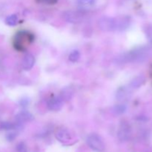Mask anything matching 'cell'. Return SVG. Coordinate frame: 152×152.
<instances>
[{
    "label": "cell",
    "instance_id": "cell-12",
    "mask_svg": "<svg viewBox=\"0 0 152 152\" xmlns=\"http://www.w3.org/2000/svg\"><path fill=\"white\" fill-rule=\"evenodd\" d=\"M145 77L142 75H139L132 80V82L130 83V86L131 87L134 88H138L140 86H142L145 83Z\"/></svg>",
    "mask_w": 152,
    "mask_h": 152
},
{
    "label": "cell",
    "instance_id": "cell-17",
    "mask_svg": "<svg viewBox=\"0 0 152 152\" xmlns=\"http://www.w3.org/2000/svg\"><path fill=\"white\" fill-rule=\"evenodd\" d=\"M16 128V125L13 123H9V122H4L1 124V129L3 130H13Z\"/></svg>",
    "mask_w": 152,
    "mask_h": 152
},
{
    "label": "cell",
    "instance_id": "cell-3",
    "mask_svg": "<svg viewBox=\"0 0 152 152\" xmlns=\"http://www.w3.org/2000/svg\"><path fill=\"white\" fill-rule=\"evenodd\" d=\"M149 50L146 48L136 49L125 55L122 59L125 62H142L148 57Z\"/></svg>",
    "mask_w": 152,
    "mask_h": 152
},
{
    "label": "cell",
    "instance_id": "cell-20",
    "mask_svg": "<svg viewBox=\"0 0 152 152\" xmlns=\"http://www.w3.org/2000/svg\"><path fill=\"white\" fill-rule=\"evenodd\" d=\"M145 33H146V36L148 38L149 41H151L152 43V26H148L145 29Z\"/></svg>",
    "mask_w": 152,
    "mask_h": 152
},
{
    "label": "cell",
    "instance_id": "cell-22",
    "mask_svg": "<svg viewBox=\"0 0 152 152\" xmlns=\"http://www.w3.org/2000/svg\"><path fill=\"white\" fill-rule=\"evenodd\" d=\"M58 0H39V2H43L45 3V4H56Z\"/></svg>",
    "mask_w": 152,
    "mask_h": 152
},
{
    "label": "cell",
    "instance_id": "cell-11",
    "mask_svg": "<svg viewBox=\"0 0 152 152\" xmlns=\"http://www.w3.org/2000/svg\"><path fill=\"white\" fill-rule=\"evenodd\" d=\"M74 89L71 87H66L62 90L60 93V98L63 102H68L72 99L74 96Z\"/></svg>",
    "mask_w": 152,
    "mask_h": 152
},
{
    "label": "cell",
    "instance_id": "cell-16",
    "mask_svg": "<svg viewBox=\"0 0 152 152\" xmlns=\"http://www.w3.org/2000/svg\"><path fill=\"white\" fill-rule=\"evenodd\" d=\"M127 107L126 105H123V104H119V105H116L114 107V111L117 114H122L123 113L126 112Z\"/></svg>",
    "mask_w": 152,
    "mask_h": 152
},
{
    "label": "cell",
    "instance_id": "cell-18",
    "mask_svg": "<svg viewBox=\"0 0 152 152\" xmlns=\"http://www.w3.org/2000/svg\"><path fill=\"white\" fill-rule=\"evenodd\" d=\"M96 0H77V2L82 6H85V7H88V6H91L95 4Z\"/></svg>",
    "mask_w": 152,
    "mask_h": 152
},
{
    "label": "cell",
    "instance_id": "cell-15",
    "mask_svg": "<svg viewBox=\"0 0 152 152\" xmlns=\"http://www.w3.org/2000/svg\"><path fill=\"white\" fill-rule=\"evenodd\" d=\"M80 53L79 50H74L70 53L69 56H68V59L71 62H77V61L80 59Z\"/></svg>",
    "mask_w": 152,
    "mask_h": 152
},
{
    "label": "cell",
    "instance_id": "cell-8",
    "mask_svg": "<svg viewBox=\"0 0 152 152\" xmlns=\"http://www.w3.org/2000/svg\"><path fill=\"white\" fill-rule=\"evenodd\" d=\"M34 119L32 114L29 113L28 111H22L18 114H16L15 117V120L16 122V124H22V123H26V122L31 121Z\"/></svg>",
    "mask_w": 152,
    "mask_h": 152
},
{
    "label": "cell",
    "instance_id": "cell-7",
    "mask_svg": "<svg viewBox=\"0 0 152 152\" xmlns=\"http://www.w3.org/2000/svg\"><path fill=\"white\" fill-rule=\"evenodd\" d=\"M83 15L82 13H78V12L72 11H66L64 13V18L65 20L71 23H79V22H82L83 20Z\"/></svg>",
    "mask_w": 152,
    "mask_h": 152
},
{
    "label": "cell",
    "instance_id": "cell-2",
    "mask_svg": "<svg viewBox=\"0 0 152 152\" xmlns=\"http://www.w3.org/2000/svg\"><path fill=\"white\" fill-rule=\"evenodd\" d=\"M34 40V34L28 31H19L16 33L13 39V45L15 49L19 51L26 50L27 45H29Z\"/></svg>",
    "mask_w": 152,
    "mask_h": 152
},
{
    "label": "cell",
    "instance_id": "cell-13",
    "mask_svg": "<svg viewBox=\"0 0 152 152\" xmlns=\"http://www.w3.org/2000/svg\"><path fill=\"white\" fill-rule=\"evenodd\" d=\"M129 91L128 89L126 88H121L119 89L117 92V98L119 100H122V99H125L129 96Z\"/></svg>",
    "mask_w": 152,
    "mask_h": 152
},
{
    "label": "cell",
    "instance_id": "cell-23",
    "mask_svg": "<svg viewBox=\"0 0 152 152\" xmlns=\"http://www.w3.org/2000/svg\"><path fill=\"white\" fill-rule=\"evenodd\" d=\"M29 103V100L28 99H22L20 101V105L21 106L23 107H26L27 105H28Z\"/></svg>",
    "mask_w": 152,
    "mask_h": 152
},
{
    "label": "cell",
    "instance_id": "cell-21",
    "mask_svg": "<svg viewBox=\"0 0 152 152\" xmlns=\"http://www.w3.org/2000/svg\"><path fill=\"white\" fill-rule=\"evenodd\" d=\"M16 136H17L16 133H15V132H10V133L7 134L6 137H7V140L8 141H12L16 138Z\"/></svg>",
    "mask_w": 152,
    "mask_h": 152
},
{
    "label": "cell",
    "instance_id": "cell-14",
    "mask_svg": "<svg viewBox=\"0 0 152 152\" xmlns=\"http://www.w3.org/2000/svg\"><path fill=\"white\" fill-rule=\"evenodd\" d=\"M18 16L16 14H12L7 16L5 19V23L9 26H14L17 24Z\"/></svg>",
    "mask_w": 152,
    "mask_h": 152
},
{
    "label": "cell",
    "instance_id": "cell-6",
    "mask_svg": "<svg viewBox=\"0 0 152 152\" xmlns=\"http://www.w3.org/2000/svg\"><path fill=\"white\" fill-rule=\"evenodd\" d=\"M63 101L60 96H54L48 101V108L53 111H58L62 109L63 106Z\"/></svg>",
    "mask_w": 152,
    "mask_h": 152
},
{
    "label": "cell",
    "instance_id": "cell-4",
    "mask_svg": "<svg viewBox=\"0 0 152 152\" xmlns=\"http://www.w3.org/2000/svg\"><path fill=\"white\" fill-rule=\"evenodd\" d=\"M87 143L92 150L97 152L103 151L105 149V144L99 135L91 134L87 138Z\"/></svg>",
    "mask_w": 152,
    "mask_h": 152
},
{
    "label": "cell",
    "instance_id": "cell-5",
    "mask_svg": "<svg viewBox=\"0 0 152 152\" xmlns=\"http://www.w3.org/2000/svg\"><path fill=\"white\" fill-rule=\"evenodd\" d=\"M55 136L59 142L63 144L69 143L73 139L70 132L66 129H60L57 130Z\"/></svg>",
    "mask_w": 152,
    "mask_h": 152
},
{
    "label": "cell",
    "instance_id": "cell-1",
    "mask_svg": "<svg viewBox=\"0 0 152 152\" xmlns=\"http://www.w3.org/2000/svg\"><path fill=\"white\" fill-rule=\"evenodd\" d=\"M131 19L129 17H103L99 20V27L104 31H124L129 27Z\"/></svg>",
    "mask_w": 152,
    "mask_h": 152
},
{
    "label": "cell",
    "instance_id": "cell-9",
    "mask_svg": "<svg viewBox=\"0 0 152 152\" xmlns=\"http://www.w3.org/2000/svg\"><path fill=\"white\" fill-rule=\"evenodd\" d=\"M35 64V58L31 53H27L22 60V67L25 71H29Z\"/></svg>",
    "mask_w": 152,
    "mask_h": 152
},
{
    "label": "cell",
    "instance_id": "cell-10",
    "mask_svg": "<svg viewBox=\"0 0 152 152\" xmlns=\"http://www.w3.org/2000/svg\"><path fill=\"white\" fill-rule=\"evenodd\" d=\"M131 134L130 128L128 125L122 124L118 132V137L121 141H126L129 139Z\"/></svg>",
    "mask_w": 152,
    "mask_h": 152
},
{
    "label": "cell",
    "instance_id": "cell-19",
    "mask_svg": "<svg viewBox=\"0 0 152 152\" xmlns=\"http://www.w3.org/2000/svg\"><path fill=\"white\" fill-rule=\"evenodd\" d=\"M16 150L18 152H28V148L24 142H19L16 146Z\"/></svg>",
    "mask_w": 152,
    "mask_h": 152
}]
</instances>
